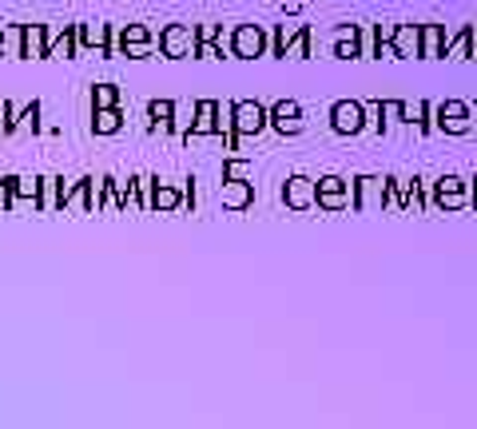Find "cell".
Returning <instances> with one entry per match:
<instances>
[{
	"label": "cell",
	"instance_id": "1",
	"mask_svg": "<svg viewBox=\"0 0 477 429\" xmlns=\"http://www.w3.org/2000/svg\"><path fill=\"white\" fill-rule=\"evenodd\" d=\"M430 207H438V211H462V207H470V179H462V176L434 179Z\"/></svg>",
	"mask_w": 477,
	"mask_h": 429
},
{
	"label": "cell",
	"instance_id": "2",
	"mask_svg": "<svg viewBox=\"0 0 477 429\" xmlns=\"http://www.w3.org/2000/svg\"><path fill=\"white\" fill-rule=\"evenodd\" d=\"M434 128L446 136H470L473 120H470V104L465 100H442L434 104Z\"/></svg>",
	"mask_w": 477,
	"mask_h": 429
},
{
	"label": "cell",
	"instance_id": "3",
	"mask_svg": "<svg viewBox=\"0 0 477 429\" xmlns=\"http://www.w3.org/2000/svg\"><path fill=\"white\" fill-rule=\"evenodd\" d=\"M315 207H323V211H347L350 207V179H342V176L315 179Z\"/></svg>",
	"mask_w": 477,
	"mask_h": 429
},
{
	"label": "cell",
	"instance_id": "4",
	"mask_svg": "<svg viewBox=\"0 0 477 429\" xmlns=\"http://www.w3.org/2000/svg\"><path fill=\"white\" fill-rule=\"evenodd\" d=\"M386 176H358L350 179V207L355 211H382Z\"/></svg>",
	"mask_w": 477,
	"mask_h": 429
},
{
	"label": "cell",
	"instance_id": "5",
	"mask_svg": "<svg viewBox=\"0 0 477 429\" xmlns=\"http://www.w3.org/2000/svg\"><path fill=\"white\" fill-rule=\"evenodd\" d=\"M331 128L339 131V136H362V131H366V104L339 100L331 107Z\"/></svg>",
	"mask_w": 477,
	"mask_h": 429
},
{
	"label": "cell",
	"instance_id": "6",
	"mask_svg": "<svg viewBox=\"0 0 477 429\" xmlns=\"http://www.w3.org/2000/svg\"><path fill=\"white\" fill-rule=\"evenodd\" d=\"M390 48L394 60H422V24H398Z\"/></svg>",
	"mask_w": 477,
	"mask_h": 429
},
{
	"label": "cell",
	"instance_id": "7",
	"mask_svg": "<svg viewBox=\"0 0 477 429\" xmlns=\"http://www.w3.org/2000/svg\"><path fill=\"white\" fill-rule=\"evenodd\" d=\"M283 203L291 211H310L315 207V179L310 176H291L283 183Z\"/></svg>",
	"mask_w": 477,
	"mask_h": 429
},
{
	"label": "cell",
	"instance_id": "8",
	"mask_svg": "<svg viewBox=\"0 0 477 429\" xmlns=\"http://www.w3.org/2000/svg\"><path fill=\"white\" fill-rule=\"evenodd\" d=\"M231 48H235L238 60H254V56H262V48H267V32H262L259 24H243V28L235 32Z\"/></svg>",
	"mask_w": 477,
	"mask_h": 429
},
{
	"label": "cell",
	"instance_id": "9",
	"mask_svg": "<svg viewBox=\"0 0 477 429\" xmlns=\"http://www.w3.org/2000/svg\"><path fill=\"white\" fill-rule=\"evenodd\" d=\"M267 123H275V131H283V136H299L302 131V107L294 100H278L267 112Z\"/></svg>",
	"mask_w": 477,
	"mask_h": 429
},
{
	"label": "cell",
	"instance_id": "10",
	"mask_svg": "<svg viewBox=\"0 0 477 429\" xmlns=\"http://www.w3.org/2000/svg\"><path fill=\"white\" fill-rule=\"evenodd\" d=\"M231 123L243 136H254V131H262L267 128V107H259L254 100H243V104H235L231 107Z\"/></svg>",
	"mask_w": 477,
	"mask_h": 429
},
{
	"label": "cell",
	"instance_id": "11",
	"mask_svg": "<svg viewBox=\"0 0 477 429\" xmlns=\"http://www.w3.org/2000/svg\"><path fill=\"white\" fill-rule=\"evenodd\" d=\"M442 60H477V24H465L454 40H446Z\"/></svg>",
	"mask_w": 477,
	"mask_h": 429
},
{
	"label": "cell",
	"instance_id": "12",
	"mask_svg": "<svg viewBox=\"0 0 477 429\" xmlns=\"http://www.w3.org/2000/svg\"><path fill=\"white\" fill-rule=\"evenodd\" d=\"M160 44H163V52H168L171 60H179V56H192L195 52V32L184 28V24H171V28H163Z\"/></svg>",
	"mask_w": 477,
	"mask_h": 429
},
{
	"label": "cell",
	"instance_id": "13",
	"mask_svg": "<svg viewBox=\"0 0 477 429\" xmlns=\"http://www.w3.org/2000/svg\"><path fill=\"white\" fill-rule=\"evenodd\" d=\"M334 60H362L358 24H339L334 28Z\"/></svg>",
	"mask_w": 477,
	"mask_h": 429
},
{
	"label": "cell",
	"instance_id": "14",
	"mask_svg": "<svg viewBox=\"0 0 477 429\" xmlns=\"http://www.w3.org/2000/svg\"><path fill=\"white\" fill-rule=\"evenodd\" d=\"M402 123H410L414 131H434V104L430 100H414V104H402Z\"/></svg>",
	"mask_w": 477,
	"mask_h": 429
},
{
	"label": "cell",
	"instance_id": "15",
	"mask_svg": "<svg viewBox=\"0 0 477 429\" xmlns=\"http://www.w3.org/2000/svg\"><path fill=\"white\" fill-rule=\"evenodd\" d=\"M251 199H254V187L246 183V179H227L223 183V203L227 207L243 211V207H251Z\"/></svg>",
	"mask_w": 477,
	"mask_h": 429
},
{
	"label": "cell",
	"instance_id": "16",
	"mask_svg": "<svg viewBox=\"0 0 477 429\" xmlns=\"http://www.w3.org/2000/svg\"><path fill=\"white\" fill-rule=\"evenodd\" d=\"M442 48H446V28L422 24V60H442Z\"/></svg>",
	"mask_w": 477,
	"mask_h": 429
},
{
	"label": "cell",
	"instance_id": "17",
	"mask_svg": "<svg viewBox=\"0 0 477 429\" xmlns=\"http://www.w3.org/2000/svg\"><path fill=\"white\" fill-rule=\"evenodd\" d=\"M382 211H402V179H398V176H386Z\"/></svg>",
	"mask_w": 477,
	"mask_h": 429
},
{
	"label": "cell",
	"instance_id": "18",
	"mask_svg": "<svg viewBox=\"0 0 477 429\" xmlns=\"http://www.w3.org/2000/svg\"><path fill=\"white\" fill-rule=\"evenodd\" d=\"M96 131H100V136L120 131V112L116 107H96Z\"/></svg>",
	"mask_w": 477,
	"mask_h": 429
},
{
	"label": "cell",
	"instance_id": "19",
	"mask_svg": "<svg viewBox=\"0 0 477 429\" xmlns=\"http://www.w3.org/2000/svg\"><path fill=\"white\" fill-rule=\"evenodd\" d=\"M283 56H294V60H310V28H299V36L286 44Z\"/></svg>",
	"mask_w": 477,
	"mask_h": 429
},
{
	"label": "cell",
	"instance_id": "20",
	"mask_svg": "<svg viewBox=\"0 0 477 429\" xmlns=\"http://www.w3.org/2000/svg\"><path fill=\"white\" fill-rule=\"evenodd\" d=\"M402 104H406V100H378V112H382V123H386V128L402 123Z\"/></svg>",
	"mask_w": 477,
	"mask_h": 429
},
{
	"label": "cell",
	"instance_id": "21",
	"mask_svg": "<svg viewBox=\"0 0 477 429\" xmlns=\"http://www.w3.org/2000/svg\"><path fill=\"white\" fill-rule=\"evenodd\" d=\"M155 207H163V211H176L179 207V195L171 191V187H155Z\"/></svg>",
	"mask_w": 477,
	"mask_h": 429
},
{
	"label": "cell",
	"instance_id": "22",
	"mask_svg": "<svg viewBox=\"0 0 477 429\" xmlns=\"http://www.w3.org/2000/svg\"><path fill=\"white\" fill-rule=\"evenodd\" d=\"M92 100H96V107H116L120 96H116V88H112V84H100L92 92Z\"/></svg>",
	"mask_w": 477,
	"mask_h": 429
},
{
	"label": "cell",
	"instance_id": "23",
	"mask_svg": "<svg viewBox=\"0 0 477 429\" xmlns=\"http://www.w3.org/2000/svg\"><path fill=\"white\" fill-rule=\"evenodd\" d=\"M294 36H299V28H294V24H283V28H278V40H275V52L283 56V52H286V44H291Z\"/></svg>",
	"mask_w": 477,
	"mask_h": 429
},
{
	"label": "cell",
	"instance_id": "24",
	"mask_svg": "<svg viewBox=\"0 0 477 429\" xmlns=\"http://www.w3.org/2000/svg\"><path fill=\"white\" fill-rule=\"evenodd\" d=\"M394 28H398V24H390V20L374 24V36H378V44H390V40H394Z\"/></svg>",
	"mask_w": 477,
	"mask_h": 429
},
{
	"label": "cell",
	"instance_id": "25",
	"mask_svg": "<svg viewBox=\"0 0 477 429\" xmlns=\"http://www.w3.org/2000/svg\"><path fill=\"white\" fill-rule=\"evenodd\" d=\"M223 171H227V179H246V176H251V168H246L243 160H231Z\"/></svg>",
	"mask_w": 477,
	"mask_h": 429
},
{
	"label": "cell",
	"instance_id": "26",
	"mask_svg": "<svg viewBox=\"0 0 477 429\" xmlns=\"http://www.w3.org/2000/svg\"><path fill=\"white\" fill-rule=\"evenodd\" d=\"M152 120H155V123H168V120H171V104H168V100H163V104H152Z\"/></svg>",
	"mask_w": 477,
	"mask_h": 429
},
{
	"label": "cell",
	"instance_id": "27",
	"mask_svg": "<svg viewBox=\"0 0 477 429\" xmlns=\"http://www.w3.org/2000/svg\"><path fill=\"white\" fill-rule=\"evenodd\" d=\"M470 120H473V128H477V104H470Z\"/></svg>",
	"mask_w": 477,
	"mask_h": 429
},
{
	"label": "cell",
	"instance_id": "28",
	"mask_svg": "<svg viewBox=\"0 0 477 429\" xmlns=\"http://www.w3.org/2000/svg\"><path fill=\"white\" fill-rule=\"evenodd\" d=\"M470 207H473V211H477V191H473V199H470Z\"/></svg>",
	"mask_w": 477,
	"mask_h": 429
},
{
	"label": "cell",
	"instance_id": "29",
	"mask_svg": "<svg viewBox=\"0 0 477 429\" xmlns=\"http://www.w3.org/2000/svg\"><path fill=\"white\" fill-rule=\"evenodd\" d=\"M470 183H473V191H477V179H470Z\"/></svg>",
	"mask_w": 477,
	"mask_h": 429
}]
</instances>
